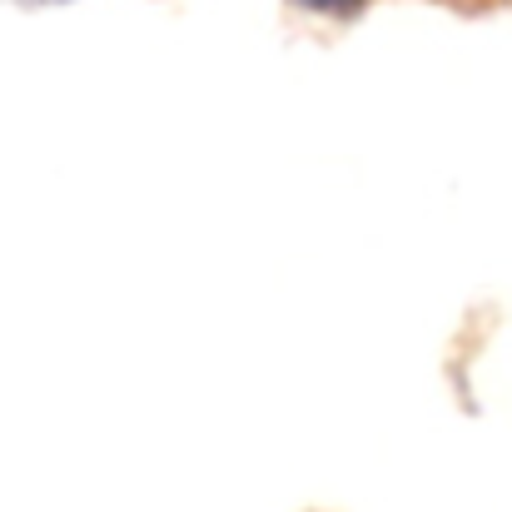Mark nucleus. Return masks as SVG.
Returning a JSON list of instances; mask_svg holds the SVG:
<instances>
[{
	"label": "nucleus",
	"mask_w": 512,
	"mask_h": 512,
	"mask_svg": "<svg viewBox=\"0 0 512 512\" xmlns=\"http://www.w3.org/2000/svg\"><path fill=\"white\" fill-rule=\"evenodd\" d=\"M299 5H309V10H324V15H353L363 0H299Z\"/></svg>",
	"instance_id": "obj_1"
}]
</instances>
